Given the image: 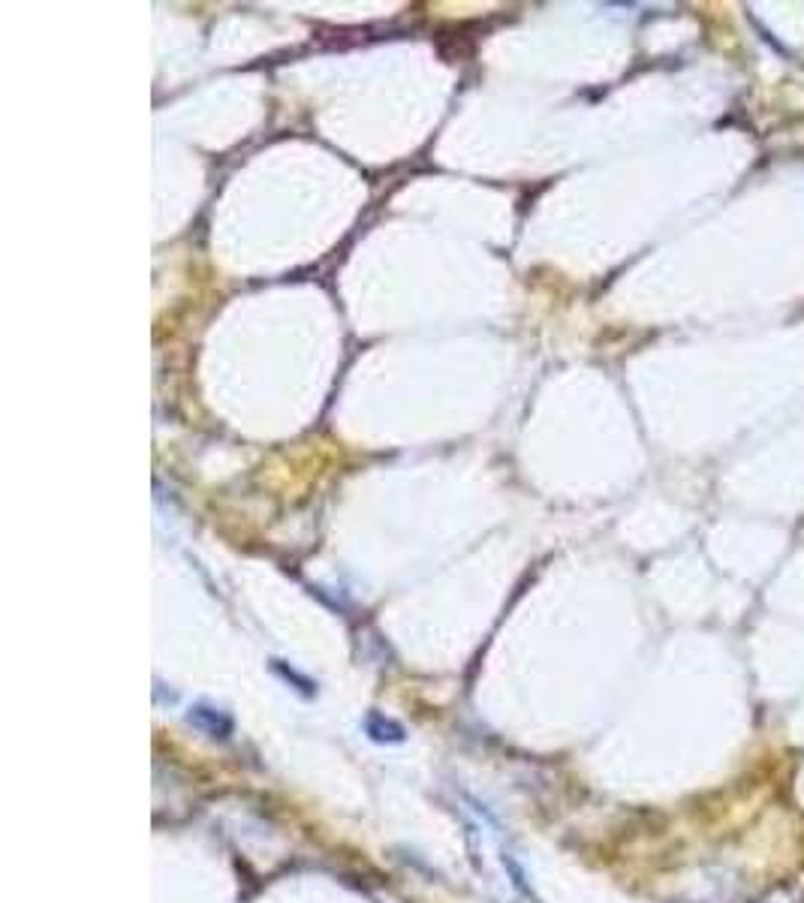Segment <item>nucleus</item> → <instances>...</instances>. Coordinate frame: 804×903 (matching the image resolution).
<instances>
[{"mask_svg": "<svg viewBox=\"0 0 804 903\" xmlns=\"http://www.w3.org/2000/svg\"><path fill=\"white\" fill-rule=\"evenodd\" d=\"M190 723H196V726H205L208 732H212L214 738H217V735L224 738V735L229 732V720H227V723H220V720L214 717V711H208V708H196V711L190 714Z\"/></svg>", "mask_w": 804, "mask_h": 903, "instance_id": "1", "label": "nucleus"}]
</instances>
